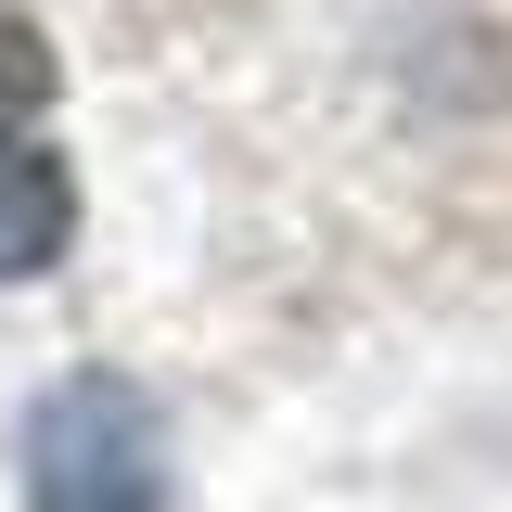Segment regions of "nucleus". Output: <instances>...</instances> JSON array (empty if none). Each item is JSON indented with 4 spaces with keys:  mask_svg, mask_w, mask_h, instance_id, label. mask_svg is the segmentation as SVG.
Masks as SVG:
<instances>
[{
    "mask_svg": "<svg viewBox=\"0 0 512 512\" xmlns=\"http://www.w3.org/2000/svg\"><path fill=\"white\" fill-rule=\"evenodd\" d=\"M26 512H192L167 461V410L128 372H64L26 410Z\"/></svg>",
    "mask_w": 512,
    "mask_h": 512,
    "instance_id": "nucleus-1",
    "label": "nucleus"
},
{
    "mask_svg": "<svg viewBox=\"0 0 512 512\" xmlns=\"http://www.w3.org/2000/svg\"><path fill=\"white\" fill-rule=\"evenodd\" d=\"M64 244H77V180L39 141V116L0 103V282H39Z\"/></svg>",
    "mask_w": 512,
    "mask_h": 512,
    "instance_id": "nucleus-2",
    "label": "nucleus"
}]
</instances>
